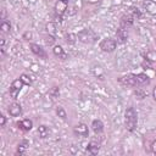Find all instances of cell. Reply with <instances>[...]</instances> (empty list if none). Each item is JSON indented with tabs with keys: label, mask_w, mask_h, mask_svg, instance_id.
I'll return each mask as SVG.
<instances>
[{
	"label": "cell",
	"mask_w": 156,
	"mask_h": 156,
	"mask_svg": "<svg viewBox=\"0 0 156 156\" xmlns=\"http://www.w3.org/2000/svg\"><path fill=\"white\" fill-rule=\"evenodd\" d=\"M118 80L124 87H144L150 83V78L144 73H139V74L129 73L121 77Z\"/></svg>",
	"instance_id": "6da1fadb"
},
{
	"label": "cell",
	"mask_w": 156,
	"mask_h": 156,
	"mask_svg": "<svg viewBox=\"0 0 156 156\" xmlns=\"http://www.w3.org/2000/svg\"><path fill=\"white\" fill-rule=\"evenodd\" d=\"M136 123H138V112L135 111L134 107H128L124 112L126 129L128 132H133L136 128Z\"/></svg>",
	"instance_id": "7a4b0ae2"
},
{
	"label": "cell",
	"mask_w": 156,
	"mask_h": 156,
	"mask_svg": "<svg viewBox=\"0 0 156 156\" xmlns=\"http://www.w3.org/2000/svg\"><path fill=\"white\" fill-rule=\"evenodd\" d=\"M23 85H24V83H23V80L21 78H17L11 83V85H10V95L12 96V99H17V95L21 91Z\"/></svg>",
	"instance_id": "3957f363"
},
{
	"label": "cell",
	"mask_w": 156,
	"mask_h": 156,
	"mask_svg": "<svg viewBox=\"0 0 156 156\" xmlns=\"http://www.w3.org/2000/svg\"><path fill=\"white\" fill-rule=\"evenodd\" d=\"M77 38L80 40V41H83V43H94L95 41V34L90 30V29H84V30H82V32H79L78 33V35H77Z\"/></svg>",
	"instance_id": "277c9868"
},
{
	"label": "cell",
	"mask_w": 156,
	"mask_h": 156,
	"mask_svg": "<svg viewBox=\"0 0 156 156\" xmlns=\"http://www.w3.org/2000/svg\"><path fill=\"white\" fill-rule=\"evenodd\" d=\"M116 46H117V41L115 39H111V38L104 39L100 43V49L105 52H112L116 49Z\"/></svg>",
	"instance_id": "5b68a950"
},
{
	"label": "cell",
	"mask_w": 156,
	"mask_h": 156,
	"mask_svg": "<svg viewBox=\"0 0 156 156\" xmlns=\"http://www.w3.org/2000/svg\"><path fill=\"white\" fill-rule=\"evenodd\" d=\"M73 132L77 136H82V138H85L89 135V129H88V126L84 124V123H78L74 128H73Z\"/></svg>",
	"instance_id": "8992f818"
},
{
	"label": "cell",
	"mask_w": 156,
	"mask_h": 156,
	"mask_svg": "<svg viewBox=\"0 0 156 156\" xmlns=\"http://www.w3.org/2000/svg\"><path fill=\"white\" fill-rule=\"evenodd\" d=\"M116 38H117V43H119V44L126 43L128 39V28L119 27L116 32Z\"/></svg>",
	"instance_id": "52a82bcc"
},
{
	"label": "cell",
	"mask_w": 156,
	"mask_h": 156,
	"mask_svg": "<svg viewBox=\"0 0 156 156\" xmlns=\"http://www.w3.org/2000/svg\"><path fill=\"white\" fill-rule=\"evenodd\" d=\"M143 7L145 11L150 15H156V1L154 0H144L143 1Z\"/></svg>",
	"instance_id": "ba28073f"
},
{
	"label": "cell",
	"mask_w": 156,
	"mask_h": 156,
	"mask_svg": "<svg viewBox=\"0 0 156 156\" xmlns=\"http://www.w3.org/2000/svg\"><path fill=\"white\" fill-rule=\"evenodd\" d=\"M7 111H9V113H10L12 117H18V116L22 113V107H21V105H20L18 102H12V104L9 106Z\"/></svg>",
	"instance_id": "9c48e42d"
},
{
	"label": "cell",
	"mask_w": 156,
	"mask_h": 156,
	"mask_svg": "<svg viewBox=\"0 0 156 156\" xmlns=\"http://www.w3.org/2000/svg\"><path fill=\"white\" fill-rule=\"evenodd\" d=\"M134 17L130 15V13H127V15H123L121 17V27H124V28H129L133 22H134Z\"/></svg>",
	"instance_id": "30bf717a"
},
{
	"label": "cell",
	"mask_w": 156,
	"mask_h": 156,
	"mask_svg": "<svg viewBox=\"0 0 156 156\" xmlns=\"http://www.w3.org/2000/svg\"><path fill=\"white\" fill-rule=\"evenodd\" d=\"M30 50H32L33 54H35L37 56H39L41 58H45L46 57V54H45L44 49L41 46H39L38 44H30Z\"/></svg>",
	"instance_id": "8fae6325"
},
{
	"label": "cell",
	"mask_w": 156,
	"mask_h": 156,
	"mask_svg": "<svg viewBox=\"0 0 156 156\" xmlns=\"http://www.w3.org/2000/svg\"><path fill=\"white\" fill-rule=\"evenodd\" d=\"M17 127H18L20 129L27 132V130H30V129H32L33 122H32L30 119H23V121H21V122H17Z\"/></svg>",
	"instance_id": "7c38bea8"
},
{
	"label": "cell",
	"mask_w": 156,
	"mask_h": 156,
	"mask_svg": "<svg viewBox=\"0 0 156 156\" xmlns=\"http://www.w3.org/2000/svg\"><path fill=\"white\" fill-rule=\"evenodd\" d=\"M91 128H93V130H94L96 134H100V133H102V130H104V124H102V122H101L100 119H94V121L91 122Z\"/></svg>",
	"instance_id": "4fadbf2b"
},
{
	"label": "cell",
	"mask_w": 156,
	"mask_h": 156,
	"mask_svg": "<svg viewBox=\"0 0 156 156\" xmlns=\"http://www.w3.org/2000/svg\"><path fill=\"white\" fill-rule=\"evenodd\" d=\"M99 150H100V144L98 141H95V140H91L89 143V145H88V151L91 155H96L99 152Z\"/></svg>",
	"instance_id": "5bb4252c"
},
{
	"label": "cell",
	"mask_w": 156,
	"mask_h": 156,
	"mask_svg": "<svg viewBox=\"0 0 156 156\" xmlns=\"http://www.w3.org/2000/svg\"><path fill=\"white\" fill-rule=\"evenodd\" d=\"M67 4L68 2H65V1H61V0H57L56 5H55V10L58 15H62L66 10H67Z\"/></svg>",
	"instance_id": "9a60e30c"
},
{
	"label": "cell",
	"mask_w": 156,
	"mask_h": 156,
	"mask_svg": "<svg viewBox=\"0 0 156 156\" xmlns=\"http://www.w3.org/2000/svg\"><path fill=\"white\" fill-rule=\"evenodd\" d=\"M52 51H54V54H55V56H57L58 58H61V60H65L66 57H67V55H66V52L63 51V49H62V46H60V45H56V46H54V49H52Z\"/></svg>",
	"instance_id": "2e32d148"
},
{
	"label": "cell",
	"mask_w": 156,
	"mask_h": 156,
	"mask_svg": "<svg viewBox=\"0 0 156 156\" xmlns=\"http://www.w3.org/2000/svg\"><path fill=\"white\" fill-rule=\"evenodd\" d=\"M38 135L41 139H45V138H48L50 135V129L46 126H39L38 127Z\"/></svg>",
	"instance_id": "e0dca14e"
},
{
	"label": "cell",
	"mask_w": 156,
	"mask_h": 156,
	"mask_svg": "<svg viewBox=\"0 0 156 156\" xmlns=\"http://www.w3.org/2000/svg\"><path fill=\"white\" fill-rule=\"evenodd\" d=\"M29 146V143H28V140H22L20 144H18V147H17V152L20 154V155H22L26 150H27V147Z\"/></svg>",
	"instance_id": "ac0fdd59"
},
{
	"label": "cell",
	"mask_w": 156,
	"mask_h": 156,
	"mask_svg": "<svg viewBox=\"0 0 156 156\" xmlns=\"http://www.w3.org/2000/svg\"><path fill=\"white\" fill-rule=\"evenodd\" d=\"M91 72H93L94 76L98 77V78H101V77L104 76V69H102L101 66H99V65H95V66L91 68Z\"/></svg>",
	"instance_id": "d6986e66"
},
{
	"label": "cell",
	"mask_w": 156,
	"mask_h": 156,
	"mask_svg": "<svg viewBox=\"0 0 156 156\" xmlns=\"http://www.w3.org/2000/svg\"><path fill=\"white\" fill-rule=\"evenodd\" d=\"M0 29H1L2 33H7V32H10V29H11V24H10L9 22H6V21H2L1 24H0Z\"/></svg>",
	"instance_id": "ffe728a7"
},
{
	"label": "cell",
	"mask_w": 156,
	"mask_h": 156,
	"mask_svg": "<svg viewBox=\"0 0 156 156\" xmlns=\"http://www.w3.org/2000/svg\"><path fill=\"white\" fill-rule=\"evenodd\" d=\"M145 60L146 61H151V62L156 61V51H149V52H146L145 54Z\"/></svg>",
	"instance_id": "44dd1931"
},
{
	"label": "cell",
	"mask_w": 156,
	"mask_h": 156,
	"mask_svg": "<svg viewBox=\"0 0 156 156\" xmlns=\"http://www.w3.org/2000/svg\"><path fill=\"white\" fill-rule=\"evenodd\" d=\"M49 95L51 96V99H56V98H58V95H60V90H58V88H57V87H54V88L49 91Z\"/></svg>",
	"instance_id": "7402d4cb"
},
{
	"label": "cell",
	"mask_w": 156,
	"mask_h": 156,
	"mask_svg": "<svg viewBox=\"0 0 156 156\" xmlns=\"http://www.w3.org/2000/svg\"><path fill=\"white\" fill-rule=\"evenodd\" d=\"M56 113H57V116H58V117H61L62 119H65V118L67 117L66 111H65V110H63V107H61V106H58V107L56 108Z\"/></svg>",
	"instance_id": "603a6c76"
},
{
	"label": "cell",
	"mask_w": 156,
	"mask_h": 156,
	"mask_svg": "<svg viewBox=\"0 0 156 156\" xmlns=\"http://www.w3.org/2000/svg\"><path fill=\"white\" fill-rule=\"evenodd\" d=\"M145 95H146V93H145L144 90H141V88H136V90H135V96H136L138 99H143V98H145Z\"/></svg>",
	"instance_id": "cb8c5ba5"
},
{
	"label": "cell",
	"mask_w": 156,
	"mask_h": 156,
	"mask_svg": "<svg viewBox=\"0 0 156 156\" xmlns=\"http://www.w3.org/2000/svg\"><path fill=\"white\" fill-rule=\"evenodd\" d=\"M129 13H130L134 18H139V17H140V11H139L138 9H135V7H132L130 11H129Z\"/></svg>",
	"instance_id": "d4e9b609"
},
{
	"label": "cell",
	"mask_w": 156,
	"mask_h": 156,
	"mask_svg": "<svg viewBox=\"0 0 156 156\" xmlns=\"http://www.w3.org/2000/svg\"><path fill=\"white\" fill-rule=\"evenodd\" d=\"M20 78H21V79L23 80V83H24V84H27V85H29V84L32 83V79H30V78H29L27 74H22Z\"/></svg>",
	"instance_id": "484cf974"
},
{
	"label": "cell",
	"mask_w": 156,
	"mask_h": 156,
	"mask_svg": "<svg viewBox=\"0 0 156 156\" xmlns=\"http://www.w3.org/2000/svg\"><path fill=\"white\" fill-rule=\"evenodd\" d=\"M45 43H46L48 45H52V44L55 43V38H54V35L49 34V35L46 37V39H45Z\"/></svg>",
	"instance_id": "4316f807"
},
{
	"label": "cell",
	"mask_w": 156,
	"mask_h": 156,
	"mask_svg": "<svg viewBox=\"0 0 156 156\" xmlns=\"http://www.w3.org/2000/svg\"><path fill=\"white\" fill-rule=\"evenodd\" d=\"M46 29H48V32H49L51 35H54V33H55V27H54V23H48V24H46Z\"/></svg>",
	"instance_id": "83f0119b"
},
{
	"label": "cell",
	"mask_w": 156,
	"mask_h": 156,
	"mask_svg": "<svg viewBox=\"0 0 156 156\" xmlns=\"http://www.w3.org/2000/svg\"><path fill=\"white\" fill-rule=\"evenodd\" d=\"M151 151H152L154 154H156V140L152 141V144H151Z\"/></svg>",
	"instance_id": "f1b7e54d"
},
{
	"label": "cell",
	"mask_w": 156,
	"mask_h": 156,
	"mask_svg": "<svg viewBox=\"0 0 156 156\" xmlns=\"http://www.w3.org/2000/svg\"><path fill=\"white\" fill-rule=\"evenodd\" d=\"M24 39H27V40H29V38H32V33L30 32H27V33H24Z\"/></svg>",
	"instance_id": "f546056e"
},
{
	"label": "cell",
	"mask_w": 156,
	"mask_h": 156,
	"mask_svg": "<svg viewBox=\"0 0 156 156\" xmlns=\"http://www.w3.org/2000/svg\"><path fill=\"white\" fill-rule=\"evenodd\" d=\"M0 119H1V127H4V126H5V123H6V118H5V116H4V115H1Z\"/></svg>",
	"instance_id": "4dcf8cb0"
},
{
	"label": "cell",
	"mask_w": 156,
	"mask_h": 156,
	"mask_svg": "<svg viewBox=\"0 0 156 156\" xmlns=\"http://www.w3.org/2000/svg\"><path fill=\"white\" fill-rule=\"evenodd\" d=\"M152 98H154V100L156 101V87H155L154 90H152Z\"/></svg>",
	"instance_id": "1f68e13d"
},
{
	"label": "cell",
	"mask_w": 156,
	"mask_h": 156,
	"mask_svg": "<svg viewBox=\"0 0 156 156\" xmlns=\"http://www.w3.org/2000/svg\"><path fill=\"white\" fill-rule=\"evenodd\" d=\"M87 1H89V2H96L98 0H87Z\"/></svg>",
	"instance_id": "d6a6232c"
},
{
	"label": "cell",
	"mask_w": 156,
	"mask_h": 156,
	"mask_svg": "<svg viewBox=\"0 0 156 156\" xmlns=\"http://www.w3.org/2000/svg\"><path fill=\"white\" fill-rule=\"evenodd\" d=\"M61 1H65V2H68V0H61Z\"/></svg>",
	"instance_id": "836d02e7"
}]
</instances>
